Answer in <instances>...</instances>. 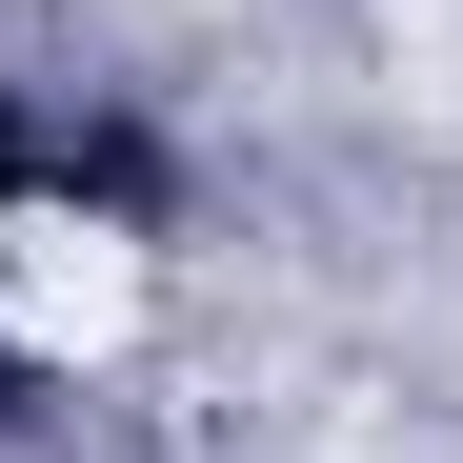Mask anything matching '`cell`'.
Returning <instances> with one entry per match:
<instances>
[{
  "instance_id": "obj_1",
  "label": "cell",
  "mask_w": 463,
  "mask_h": 463,
  "mask_svg": "<svg viewBox=\"0 0 463 463\" xmlns=\"http://www.w3.org/2000/svg\"><path fill=\"white\" fill-rule=\"evenodd\" d=\"M141 323V242H121V222H0V343H21V363H101Z\"/></svg>"
}]
</instances>
